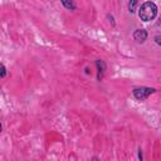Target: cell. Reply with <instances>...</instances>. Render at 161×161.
Returning <instances> with one entry per match:
<instances>
[{"instance_id":"2","label":"cell","mask_w":161,"mask_h":161,"mask_svg":"<svg viewBox=\"0 0 161 161\" xmlns=\"http://www.w3.org/2000/svg\"><path fill=\"white\" fill-rule=\"evenodd\" d=\"M153 92H155V89H153V88H148V87H140V88H136V89L133 91V94H135V97H136L137 99L143 101V99H146L150 94H152Z\"/></svg>"},{"instance_id":"4","label":"cell","mask_w":161,"mask_h":161,"mask_svg":"<svg viewBox=\"0 0 161 161\" xmlns=\"http://www.w3.org/2000/svg\"><path fill=\"white\" fill-rule=\"evenodd\" d=\"M96 64L98 67V79H101L102 78V74H103V70H104V63L102 60H97Z\"/></svg>"},{"instance_id":"5","label":"cell","mask_w":161,"mask_h":161,"mask_svg":"<svg viewBox=\"0 0 161 161\" xmlns=\"http://www.w3.org/2000/svg\"><path fill=\"white\" fill-rule=\"evenodd\" d=\"M138 1H140V0H130V3H128V9H130L131 13H133V11L136 10V6H137Z\"/></svg>"},{"instance_id":"3","label":"cell","mask_w":161,"mask_h":161,"mask_svg":"<svg viewBox=\"0 0 161 161\" xmlns=\"http://www.w3.org/2000/svg\"><path fill=\"white\" fill-rule=\"evenodd\" d=\"M146 38H147V33H146V30H143V29H137V30L133 33V39H135L136 42H138V43H143V42L146 40Z\"/></svg>"},{"instance_id":"6","label":"cell","mask_w":161,"mask_h":161,"mask_svg":"<svg viewBox=\"0 0 161 161\" xmlns=\"http://www.w3.org/2000/svg\"><path fill=\"white\" fill-rule=\"evenodd\" d=\"M62 1V4L67 8V9H70V10H73L74 9V4H73V1L72 0H60Z\"/></svg>"},{"instance_id":"1","label":"cell","mask_w":161,"mask_h":161,"mask_svg":"<svg viewBox=\"0 0 161 161\" xmlns=\"http://www.w3.org/2000/svg\"><path fill=\"white\" fill-rule=\"evenodd\" d=\"M157 14V6L155 3L152 1H147L145 4H142V6L138 10V16L141 20L143 21H150L152 20Z\"/></svg>"},{"instance_id":"7","label":"cell","mask_w":161,"mask_h":161,"mask_svg":"<svg viewBox=\"0 0 161 161\" xmlns=\"http://www.w3.org/2000/svg\"><path fill=\"white\" fill-rule=\"evenodd\" d=\"M5 73H6V72H5V67L1 64V77H3V78L5 77Z\"/></svg>"},{"instance_id":"8","label":"cell","mask_w":161,"mask_h":161,"mask_svg":"<svg viewBox=\"0 0 161 161\" xmlns=\"http://www.w3.org/2000/svg\"><path fill=\"white\" fill-rule=\"evenodd\" d=\"M155 40H156V43H157L158 45H161V36H156Z\"/></svg>"}]
</instances>
